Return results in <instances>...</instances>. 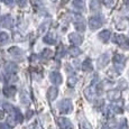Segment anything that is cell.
I'll return each mask as SVG.
<instances>
[{"mask_svg": "<svg viewBox=\"0 0 129 129\" xmlns=\"http://www.w3.org/2000/svg\"><path fill=\"white\" fill-rule=\"evenodd\" d=\"M98 83H99L98 76H94L91 84L84 90V95H85V98L89 101H93L99 95V84Z\"/></svg>", "mask_w": 129, "mask_h": 129, "instance_id": "1", "label": "cell"}, {"mask_svg": "<svg viewBox=\"0 0 129 129\" xmlns=\"http://www.w3.org/2000/svg\"><path fill=\"white\" fill-rule=\"evenodd\" d=\"M125 56L122 55V54H116L115 56H113V64H115V68H113V70H115L117 73H121L123 70V65H125Z\"/></svg>", "mask_w": 129, "mask_h": 129, "instance_id": "2", "label": "cell"}, {"mask_svg": "<svg viewBox=\"0 0 129 129\" xmlns=\"http://www.w3.org/2000/svg\"><path fill=\"white\" fill-rule=\"evenodd\" d=\"M58 110L61 113H70L73 110V105L72 101L69 99H63L61 102L58 103Z\"/></svg>", "mask_w": 129, "mask_h": 129, "instance_id": "3", "label": "cell"}, {"mask_svg": "<svg viewBox=\"0 0 129 129\" xmlns=\"http://www.w3.org/2000/svg\"><path fill=\"white\" fill-rule=\"evenodd\" d=\"M103 24V18L100 16V15H95V16L91 17L90 20H89V26L92 30H95V29H99Z\"/></svg>", "mask_w": 129, "mask_h": 129, "instance_id": "4", "label": "cell"}, {"mask_svg": "<svg viewBox=\"0 0 129 129\" xmlns=\"http://www.w3.org/2000/svg\"><path fill=\"white\" fill-rule=\"evenodd\" d=\"M56 121H57V125L61 129H73V125L68 118L58 117L56 119Z\"/></svg>", "mask_w": 129, "mask_h": 129, "instance_id": "5", "label": "cell"}, {"mask_svg": "<svg viewBox=\"0 0 129 129\" xmlns=\"http://www.w3.org/2000/svg\"><path fill=\"white\" fill-rule=\"evenodd\" d=\"M69 41H70V43L73 44L74 46H79L82 44L83 37L78 33H71L70 35H69Z\"/></svg>", "mask_w": 129, "mask_h": 129, "instance_id": "6", "label": "cell"}, {"mask_svg": "<svg viewBox=\"0 0 129 129\" xmlns=\"http://www.w3.org/2000/svg\"><path fill=\"white\" fill-rule=\"evenodd\" d=\"M74 23H75V27L79 31H83L84 29H85V20H84L83 17H81L80 15H76L75 16Z\"/></svg>", "mask_w": 129, "mask_h": 129, "instance_id": "7", "label": "cell"}, {"mask_svg": "<svg viewBox=\"0 0 129 129\" xmlns=\"http://www.w3.org/2000/svg\"><path fill=\"white\" fill-rule=\"evenodd\" d=\"M49 79H51V82L53 83V84H55V85H58V84H61L62 83V75H61V73L57 71H54V72H52L51 74H49Z\"/></svg>", "mask_w": 129, "mask_h": 129, "instance_id": "8", "label": "cell"}, {"mask_svg": "<svg viewBox=\"0 0 129 129\" xmlns=\"http://www.w3.org/2000/svg\"><path fill=\"white\" fill-rule=\"evenodd\" d=\"M113 42H115L116 44H118L119 46H123L126 47L128 45V39L126 36L121 35V34H119V35H115V39H113Z\"/></svg>", "mask_w": 129, "mask_h": 129, "instance_id": "9", "label": "cell"}, {"mask_svg": "<svg viewBox=\"0 0 129 129\" xmlns=\"http://www.w3.org/2000/svg\"><path fill=\"white\" fill-rule=\"evenodd\" d=\"M109 59H110V57H109V54L108 53L101 55L100 57L98 58V62H96V64H98V68L99 69H103L107 65V64L109 63Z\"/></svg>", "mask_w": 129, "mask_h": 129, "instance_id": "10", "label": "cell"}, {"mask_svg": "<svg viewBox=\"0 0 129 129\" xmlns=\"http://www.w3.org/2000/svg\"><path fill=\"white\" fill-rule=\"evenodd\" d=\"M58 95V90L56 86H51V88L47 90V99L49 101H54Z\"/></svg>", "mask_w": 129, "mask_h": 129, "instance_id": "11", "label": "cell"}, {"mask_svg": "<svg viewBox=\"0 0 129 129\" xmlns=\"http://www.w3.org/2000/svg\"><path fill=\"white\" fill-rule=\"evenodd\" d=\"M107 95H108V99L111 101H118L120 100V91L119 90H110L107 92Z\"/></svg>", "mask_w": 129, "mask_h": 129, "instance_id": "12", "label": "cell"}, {"mask_svg": "<svg viewBox=\"0 0 129 129\" xmlns=\"http://www.w3.org/2000/svg\"><path fill=\"white\" fill-rule=\"evenodd\" d=\"M0 23H1V25L4 27H6V28H10V27L12 26V18H11V16H9V15H5V16H2Z\"/></svg>", "mask_w": 129, "mask_h": 129, "instance_id": "13", "label": "cell"}, {"mask_svg": "<svg viewBox=\"0 0 129 129\" xmlns=\"http://www.w3.org/2000/svg\"><path fill=\"white\" fill-rule=\"evenodd\" d=\"M16 86L14 85H8V86H5L4 90H2V92L6 96H8V98H10V96H14L15 94H16Z\"/></svg>", "mask_w": 129, "mask_h": 129, "instance_id": "14", "label": "cell"}, {"mask_svg": "<svg viewBox=\"0 0 129 129\" xmlns=\"http://www.w3.org/2000/svg\"><path fill=\"white\" fill-rule=\"evenodd\" d=\"M110 37H111V31L108 30V29H105V30H102L101 33H99V38H100L103 43H108Z\"/></svg>", "mask_w": 129, "mask_h": 129, "instance_id": "15", "label": "cell"}, {"mask_svg": "<svg viewBox=\"0 0 129 129\" xmlns=\"http://www.w3.org/2000/svg\"><path fill=\"white\" fill-rule=\"evenodd\" d=\"M44 42H45L46 44L54 45V44L56 43V34L55 33H48L45 37H44Z\"/></svg>", "mask_w": 129, "mask_h": 129, "instance_id": "16", "label": "cell"}, {"mask_svg": "<svg viewBox=\"0 0 129 129\" xmlns=\"http://www.w3.org/2000/svg\"><path fill=\"white\" fill-rule=\"evenodd\" d=\"M6 71L8 72L9 74H14V73H16L17 71H18V65L17 64H15L14 62H9V63H7L6 64Z\"/></svg>", "mask_w": 129, "mask_h": 129, "instance_id": "17", "label": "cell"}, {"mask_svg": "<svg viewBox=\"0 0 129 129\" xmlns=\"http://www.w3.org/2000/svg\"><path fill=\"white\" fill-rule=\"evenodd\" d=\"M82 70L84 72H91L93 70V64H92V61H91L90 58H86L82 63Z\"/></svg>", "mask_w": 129, "mask_h": 129, "instance_id": "18", "label": "cell"}, {"mask_svg": "<svg viewBox=\"0 0 129 129\" xmlns=\"http://www.w3.org/2000/svg\"><path fill=\"white\" fill-rule=\"evenodd\" d=\"M69 54H70L71 56H73V57H76V56H79L81 53H82V51H81L80 48H79L78 46H72L70 48L68 49Z\"/></svg>", "mask_w": 129, "mask_h": 129, "instance_id": "19", "label": "cell"}, {"mask_svg": "<svg viewBox=\"0 0 129 129\" xmlns=\"http://www.w3.org/2000/svg\"><path fill=\"white\" fill-rule=\"evenodd\" d=\"M14 119H15L16 122H23V119H24L21 112L16 108H15V110H14Z\"/></svg>", "mask_w": 129, "mask_h": 129, "instance_id": "20", "label": "cell"}, {"mask_svg": "<svg viewBox=\"0 0 129 129\" xmlns=\"http://www.w3.org/2000/svg\"><path fill=\"white\" fill-rule=\"evenodd\" d=\"M76 83H78V78H76L75 75L69 76V79H68V86H69V88L73 89L74 86H75Z\"/></svg>", "mask_w": 129, "mask_h": 129, "instance_id": "21", "label": "cell"}, {"mask_svg": "<svg viewBox=\"0 0 129 129\" xmlns=\"http://www.w3.org/2000/svg\"><path fill=\"white\" fill-rule=\"evenodd\" d=\"M110 108H111V110L113 111V113H122V110H123V106L121 105V103L112 105Z\"/></svg>", "mask_w": 129, "mask_h": 129, "instance_id": "22", "label": "cell"}, {"mask_svg": "<svg viewBox=\"0 0 129 129\" xmlns=\"http://www.w3.org/2000/svg\"><path fill=\"white\" fill-rule=\"evenodd\" d=\"M84 2L85 0H73V6L75 7L78 10H83L84 9Z\"/></svg>", "mask_w": 129, "mask_h": 129, "instance_id": "23", "label": "cell"}, {"mask_svg": "<svg viewBox=\"0 0 129 129\" xmlns=\"http://www.w3.org/2000/svg\"><path fill=\"white\" fill-rule=\"evenodd\" d=\"M90 8L92 11H99L100 10V4L98 0H92L90 4Z\"/></svg>", "mask_w": 129, "mask_h": 129, "instance_id": "24", "label": "cell"}, {"mask_svg": "<svg viewBox=\"0 0 129 129\" xmlns=\"http://www.w3.org/2000/svg\"><path fill=\"white\" fill-rule=\"evenodd\" d=\"M9 53L11 54V55H14V56H19V55H21V49L20 48H18V47H10L9 48Z\"/></svg>", "mask_w": 129, "mask_h": 129, "instance_id": "25", "label": "cell"}, {"mask_svg": "<svg viewBox=\"0 0 129 129\" xmlns=\"http://www.w3.org/2000/svg\"><path fill=\"white\" fill-rule=\"evenodd\" d=\"M80 129H92V126L88 120H82L80 122Z\"/></svg>", "mask_w": 129, "mask_h": 129, "instance_id": "26", "label": "cell"}, {"mask_svg": "<svg viewBox=\"0 0 129 129\" xmlns=\"http://www.w3.org/2000/svg\"><path fill=\"white\" fill-rule=\"evenodd\" d=\"M48 26H49V21H45V23H43V24H42V26L38 28V33L39 34L45 33L46 29L48 28Z\"/></svg>", "mask_w": 129, "mask_h": 129, "instance_id": "27", "label": "cell"}, {"mask_svg": "<svg viewBox=\"0 0 129 129\" xmlns=\"http://www.w3.org/2000/svg\"><path fill=\"white\" fill-rule=\"evenodd\" d=\"M8 39H9V35L7 33H0V43L1 44H4V43H7L8 42Z\"/></svg>", "mask_w": 129, "mask_h": 129, "instance_id": "28", "label": "cell"}, {"mask_svg": "<svg viewBox=\"0 0 129 129\" xmlns=\"http://www.w3.org/2000/svg\"><path fill=\"white\" fill-rule=\"evenodd\" d=\"M52 56V51L48 48H45L43 52H42V57L43 58H49Z\"/></svg>", "mask_w": 129, "mask_h": 129, "instance_id": "29", "label": "cell"}, {"mask_svg": "<svg viewBox=\"0 0 129 129\" xmlns=\"http://www.w3.org/2000/svg\"><path fill=\"white\" fill-rule=\"evenodd\" d=\"M64 53H65V51H64V46H63V45H61V46L58 47V49H57V54H56V58L62 57V56L64 55Z\"/></svg>", "mask_w": 129, "mask_h": 129, "instance_id": "30", "label": "cell"}, {"mask_svg": "<svg viewBox=\"0 0 129 129\" xmlns=\"http://www.w3.org/2000/svg\"><path fill=\"white\" fill-rule=\"evenodd\" d=\"M31 5L35 7H41L43 6V0H31Z\"/></svg>", "mask_w": 129, "mask_h": 129, "instance_id": "31", "label": "cell"}, {"mask_svg": "<svg viewBox=\"0 0 129 129\" xmlns=\"http://www.w3.org/2000/svg\"><path fill=\"white\" fill-rule=\"evenodd\" d=\"M27 2H28V0H17V4L20 7H25L27 5Z\"/></svg>", "mask_w": 129, "mask_h": 129, "instance_id": "32", "label": "cell"}, {"mask_svg": "<svg viewBox=\"0 0 129 129\" xmlns=\"http://www.w3.org/2000/svg\"><path fill=\"white\" fill-rule=\"evenodd\" d=\"M0 129H12V128L8 125V123H6V122H1V123H0Z\"/></svg>", "mask_w": 129, "mask_h": 129, "instance_id": "33", "label": "cell"}, {"mask_svg": "<svg viewBox=\"0 0 129 129\" xmlns=\"http://www.w3.org/2000/svg\"><path fill=\"white\" fill-rule=\"evenodd\" d=\"M2 2L6 5H8V6H10V5H12V2H14V0H2Z\"/></svg>", "mask_w": 129, "mask_h": 129, "instance_id": "34", "label": "cell"}, {"mask_svg": "<svg viewBox=\"0 0 129 129\" xmlns=\"http://www.w3.org/2000/svg\"><path fill=\"white\" fill-rule=\"evenodd\" d=\"M123 4H125L126 6H129V0H123Z\"/></svg>", "mask_w": 129, "mask_h": 129, "instance_id": "35", "label": "cell"}, {"mask_svg": "<svg viewBox=\"0 0 129 129\" xmlns=\"http://www.w3.org/2000/svg\"><path fill=\"white\" fill-rule=\"evenodd\" d=\"M4 117V111H0V118Z\"/></svg>", "mask_w": 129, "mask_h": 129, "instance_id": "36", "label": "cell"}, {"mask_svg": "<svg viewBox=\"0 0 129 129\" xmlns=\"http://www.w3.org/2000/svg\"><path fill=\"white\" fill-rule=\"evenodd\" d=\"M101 129H110V127H109V126H105V127H102Z\"/></svg>", "mask_w": 129, "mask_h": 129, "instance_id": "37", "label": "cell"}, {"mask_svg": "<svg viewBox=\"0 0 129 129\" xmlns=\"http://www.w3.org/2000/svg\"><path fill=\"white\" fill-rule=\"evenodd\" d=\"M68 1H69V0H62V4H66Z\"/></svg>", "mask_w": 129, "mask_h": 129, "instance_id": "38", "label": "cell"}, {"mask_svg": "<svg viewBox=\"0 0 129 129\" xmlns=\"http://www.w3.org/2000/svg\"><path fill=\"white\" fill-rule=\"evenodd\" d=\"M51 1H52V2H55V1H56V0H51Z\"/></svg>", "mask_w": 129, "mask_h": 129, "instance_id": "39", "label": "cell"}]
</instances>
